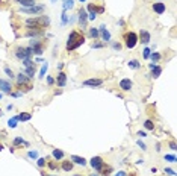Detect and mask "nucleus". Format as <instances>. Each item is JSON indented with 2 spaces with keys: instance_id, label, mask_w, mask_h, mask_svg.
Segmentation results:
<instances>
[{
  "instance_id": "f257e3e1",
  "label": "nucleus",
  "mask_w": 177,
  "mask_h": 176,
  "mask_svg": "<svg viewBox=\"0 0 177 176\" xmlns=\"http://www.w3.org/2000/svg\"><path fill=\"white\" fill-rule=\"evenodd\" d=\"M85 43V38L77 32V31H71L68 35V41H67V50L68 52H73L76 50L79 46H82Z\"/></svg>"
},
{
  "instance_id": "f03ea898",
  "label": "nucleus",
  "mask_w": 177,
  "mask_h": 176,
  "mask_svg": "<svg viewBox=\"0 0 177 176\" xmlns=\"http://www.w3.org/2000/svg\"><path fill=\"white\" fill-rule=\"evenodd\" d=\"M26 24L33 26L36 29H43V28H46V26H48V24H50V18L47 15H41V17H36V18H29L26 21Z\"/></svg>"
},
{
  "instance_id": "7ed1b4c3",
  "label": "nucleus",
  "mask_w": 177,
  "mask_h": 176,
  "mask_svg": "<svg viewBox=\"0 0 177 176\" xmlns=\"http://www.w3.org/2000/svg\"><path fill=\"white\" fill-rule=\"evenodd\" d=\"M32 49L30 47H17L15 49V56L18 58V59H27V58H30L32 56Z\"/></svg>"
},
{
  "instance_id": "20e7f679",
  "label": "nucleus",
  "mask_w": 177,
  "mask_h": 176,
  "mask_svg": "<svg viewBox=\"0 0 177 176\" xmlns=\"http://www.w3.org/2000/svg\"><path fill=\"white\" fill-rule=\"evenodd\" d=\"M124 38H126V47L127 49H133L138 44V35L135 32H127L124 35Z\"/></svg>"
},
{
  "instance_id": "39448f33",
  "label": "nucleus",
  "mask_w": 177,
  "mask_h": 176,
  "mask_svg": "<svg viewBox=\"0 0 177 176\" xmlns=\"http://www.w3.org/2000/svg\"><path fill=\"white\" fill-rule=\"evenodd\" d=\"M43 11H44V5H35L32 8H21V12H24V14H43Z\"/></svg>"
},
{
  "instance_id": "423d86ee",
  "label": "nucleus",
  "mask_w": 177,
  "mask_h": 176,
  "mask_svg": "<svg viewBox=\"0 0 177 176\" xmlns=\"http://www.w3.org/2000/svg\"><path fill=\"white\" fill-rule=\"evenodd\" d=\"M91 166H92V169L95 172H100L103 169V166H105V161H103L102 156H92L91 158Z\"/></svg>"
},
{
  "instance_id": "0eeeda50",
  "label": "nucleus",
  "mask_w": 177,
  "mask_h": 176,
  "mask_svg": "<svg viewBox=\"0 0 177 176\" xmlns=\"http://www.w3.org/2000/svg\"><path fill=\"white\" fill-rule=\"evenodd\" d=\"M77 17H79V24H80V28H82V29H86V23H88V14H86L85 8H80V9H79V12H77Z\"/></svg>"
},
{
  "instance_id": "6e6552de",
  "label": "nucleus",
  "mask_w": 177,
  "mask_h": 176,
  "mask_svg": "<svg viewBox=\"0 0 177 176\" xmlns=\"http://www.w3.org/2000/svg\"><path fill=\"white\" fill-rule=\"evenodd\" d=\"M98 33H100V38H102L105 43L111 41V32L106 29V26H105V24H102V26L98 28Z\"/></svg>"
},
{
  "instance_id": "1a4fd4ad",
  "label": "nucleus",
  "mask_w": 177,
  "mask_h": 176,
  "mask_svg": "<svg viewBox=\"0 0 177 176\" xmlns=\"http://www.w3.org/2000/svg\"><path fill=\"white\" fill-rule=\"evenodd\" d=\"M150 40H151L150 32H148V31H145V29H142V31L139 32V36H138V41H141L142 44H148V43H150Z\"/></svg>"
},
{
  "instance_id": "9d476101",
  "label": "nucleus",
  "mask_w": 177,
  "mask_h": 176,
  "mask_svg": "<svg viewBox=\"0 0 177 176\" xmlns=\"http://www.w3.org/2000/svg\"><path fill=\"white\" fill-rule=\"evenodd\" d=\"M0 91L2 93H12V87H11V84L8 82V81H5V79H0Z\"/></svg>"
},
{
  "instance_id": "9b49d317",
  "label": "nucleus",
  "mask_w": 177,
  "mask_h": 176,
  "mask_svg": "<svg viewBox=\"0 0 177 176\" xmlns=\"http://www.w3.org/2000/svg\"><path fill=\"white\" fill-rule=\"evenodd\" d=\"M132 87H133V82H132L130 79H127V78H126V79H121V81H120V88H121L123 91H129Z\"/></svg>"
},
{
  "instance_id": "f8f14e48",
  "label": "nucleus",
  "mask_w": 177,
  "mask_h": 176,
  "mask_svg": "<svg viewBox=\"0 0 177 176\" xmlns=\"http://www.w3.org/2000/svg\"><path fill=\"white\" fill-rule=\"evenodd\" d=\"M65 84H67V74L64 71H61L58 74V78H56V85L62 88V87H65Z\"/></svg>"
},
{
  "instance_id": "ddd939ff",
  "label": "nucleus",
  "mask_w": 177,
  "mask_h": 176,
  "mask_svg": "<svg viewBox=\"0 0 177 176\" xmlns=\"http://www.w3.org/2000/svg\"><path fill=\"white\" fill-rule=\"evenodd\" d=\"M29 81H30V79H29V78L26 76V74H24V73H21V71H20V73L17 74V84H18V87L29 84Z\"/></svg>"
},
{
  "instance_id": "4468645a",
  "label": "nucleus",
  "mask_w": 177,
  "mask_h": 176,
  "mask_svg": "<svg viewBox=\"0 0 177 176\" xmlns=\"http://www.w3.org/2000/svg\"><path fill=\"white\" fill-rule=\"evenodd\" d=\"M153 11L156 12V14H163V12L167 11V6H165V3H162V2H157V3H155L153 5Z\"/></svg>"
},
{
  "instance_id": "2eb2a0df",
  "label": "nucleus",
  "mask_w": 177,
  "mask_h": 176,
  "mask_svg": "<svg viewBox=\"0 0 177 176\" xmlns=\"http://www.w3.org/2000/svg\"><path fill=\"white\" fill-rule=\"evenodd\" d=\"M102 84H103V79H86V81H83L85 87H98Z\"/></svg>"
},
{
  "instance_id": "dca6fc26",
  "label": "nucleus",
  "mask_w": 177,
  "mask_h": 176,
  "mask_svg": "<svg viewBox=\"0 0 177 176\" xmlns=\"http://www.w3.org/2000/svg\"><path fill=\"white\" fill-rule=\"evenodd\" d=\"M15 2H17L21 8H32V6L36 5L35 0H15Z\"/></svg>"
},
{
  "instance_id": "f3484780",
  "label": "nucleus",
  "mask_w": 177,
  "mask_h": 176,
  "mask_svg": "<svg viewBox=\"0 0 177 176\" xmlns=\"http://www.w3.org/2000/svg\"><path fill=\"white\" fill-rule=\"evenodd\" d=\"M71 161L76 162V164H79V166H86V159L82 158V156H77V155H73V156H71Z\"/></svg>"
},
{
  "instance_id": "a211bd4d",
  "label": "nucleus",
  "mask_w": 177,
  "mask_h": 176,
  "mask_svg": "<svg viewBox=\"0 0 177 176\" xmlns=\"http://www.w3.org/2000/svg\"><path fill=\"white\" fill-rule=\"evenodd\" d=\"M160 73H162V67L156 64L153 68H151V78H159Z\"/></svg>"
},
{
  "instance_id": "6ab92c4d",
  "label": "nucleus",
  "mask_w": 177,
  "mask_h": 176,
  "mask_svg": "<svg viewBox=\"0 0 177 176\" xmlns=\"http://www.w3.org/2000/svg\"><path fill=\"white\" fill-rule=\"evenodd\" d=\"M24 74H26L29 79H33V76H35V65L26 67V70H24Z\"/></svg>"
},
{
  "instance_id": "aec40b11",
  "label": "nucleus",
  "mask_w": 177,
  "mask_h": 176,
  "mask_svg": "<svg viewBox=\"0 0 177 176\" xmlns=\"http://www.w3.org/2000/svg\"><path fill=\"white\" fill-rule=\"evenodd\" d=\"M62 170L64 172H71L73 170V162L71 161H62Z\"/></svg>"
},
{
  "instance_id": "412c9836",
  "label": "nucleus",
  "mask_w": 177,
  "mask_h": 176,
  "mask_svg": "<svg viewBox=\"0 0 177 176\" xmlns=\"http://www.w3.org/2000/svg\"><path fill=\"white\" fill-rule=\"evenodd\" d=\"M52 155H53V158H55L56 161H58V159H62V158H64V152H62L61 149H53Z\"/></svg>"
},
{
  "instance_id": "4be33fe9",
  "label": "nucleus",
  "mask_w": 177,
  "mask_h": 176,
  "mask_svg": "<svg viewBox=\"0 0 177 176\" xmlns=\"http://www.w3.org/2000/svg\"><path fill=\"white\" fill-rule=\"evenodd\" d=\"M17 119H18L20 121H29V120L32 119V116L29 114V112H21L20 116H17Z\"/></svg>"
},
{
  "instance_id": "5701e85b",
  "label": "nucleus",
  "mask_w": 177,
  "mask_h": 176,
  "mask_svg": "<svg viewBox=\"0 0 177 176\" xmlns=\"http://www.w3.org/2000/svg\"><path fill=\"white\" fill-rule=\"evenodd\" d=\"M129 67L133 68V70H136V68L141 67V64H139V61H138V59H132V61H129Z\"/></svg>"
},
{
  "instance_id": "b1692460",
  "label": "nucleus",
  "mask_w": 177,
  "mask_h": 176,
  "mask_svg": "<svg viewBox=\"0 0 177 176\" xmlns=\"http://www.w3.org/2000/svg\"><path fill=\"white\" fill-rule=\"evenodd\" d=\"M74 8V0H64V11Z\"/></svg>"
},
{
  "instance_id": "393cba45",
  "label": "nucleus",
  "mask_w": 177,
  "mask_h": 176,
  "mask_svg": "<svg viewBox=\"0 0 177 176\" xmlns=\"http://www.w3.org/2000/svg\"><path fill=\"white\" fill-rule=\"evenodd\" d=\"M144 128H145L147 131H153V129H155V123L151 121V120H145V121H144Z\"/></svg>"
},
{
  "instance_id": "a878e982",
  "label": "nucleus",
  "mask_w": 177,
  "mask_h": 176,
  "mask_svg": "<svg viewBox=\"0 0 177 176\" xmlns=\"http://www.w3.org/2000/svg\"><path fill=\"white\" fill-rule=\"evenodd\" d=\"M90 35H91V38H94V40L100 38V33H98V29H95V28H91V29H90Z\"/></svg>"
},
{
  "instance_id": "bb28decb",
  "label": "nucleus",
  "mask_w": 177,
  "mask_h": 176,
  "mask_svg": "<svg viewBox=\"0 0 177 176\" xmlns=\"http://www.w3.org/2000/svg\"><path fill=\"white\" fill-rule=\"evenodd\" d=\"M150 59L153 61V64H157V61L160 59V53H157V52L151 53V55H150Z\"/></svg>"
},
{
  "instance_id": "cd10ccee",
  "label": "nucleus",
  "mask_w": 177,
  "mask_h": 176,
  "mask_svg": "<svg viewBox=\"0 0 177 176\" xmlns=\"http://www.w3.org/2000/svg\"><path fill=\"white\" fill-rule=\"evenodd\" d=\"M111 172H112V169L108 166V167H105L103 166V169L100 170V173H102V176H111Z\"/></svg>"
},
{
  "instance_id": "c85d7f7f",
  "label": "nucleus",
  "mask_w": 177,
  "mask_h": 176,
  "mask_svg": "<svg viewBox=\"0 0 177 176\" xmlns=\"http://www.w3.org/2000/svg\"><path fill=\"white\" fill-rule=\"evenodd\" d=\"M17 121H18L17 117H12L11 120H8V126L9 128H17Z\"/></svg>"
},
{
  "instance_id": "c756f323",
  "label": "nucleus",
  "mask_w": 177,
  "mask_h": 176,
  "mask_svg": "<svg viewBox=\"0 0 177 176\" xmlns=\"http://www.w3.org/2000/svg\"><path fill=\"white\" fill-rule=\"evenodd\" d=\"M47 68H48V64H47V62H44L43 67H41V71H40V78H44V74H46Z\"/></svg>"
},
{
  "instance_id": "7c9ffc66",
  "label": "nucleus",
  "mask_w": 177,
  "mask_h": 176,
  "mask_svg": "<svg viewBox=\"0 0 177 176\" xmlns=\"http://www.w3.org/2000/svg\"><path fill=\"white\" fill-rule=\"evenodd\" d=\"M23 65H24V67H32V65H35V64L32 62L30 58H27V59H23Z\"/></svg>"
},
{
  "instance_id": "2f4dec72",
  "label": "nucleus",
  "mask_w": 177,
  "mask_h": 176,
  "mask_svg": "<svg viewBox=\"0 0 177 176\" xmlns=\"http://www.w3.org/2000/svg\"><path fill=\"white\" fill-rule=\"evenodd\" d=\"M68 23V15H67V11L62 12V26H65V24Z\"/></svg>"
},
{
  "instance_id": "473e14b6",
  "label": "nucleus",
  "mask_w": 177,
  "mask_h": 176,
  "mask_svg": "<svg viewBox=\"0 0 177 176\" xmlns=\"http://www.w3.org/2000/svg\"><path fill=\"white\" fill-rule=\"evenodd\" d=\"M142 52H144V53H142V55H144V58H145V59H148V58H150V55H151V50H150L148 47H145V49L142 50Z\"/></svg>"
},
{
  "instance_id": "72a5a7b5",
  "label": "nucleus",
  "mask_w": 177,
  "mask_h": 176,
  "mask_svg": "<svg viewBox=\"0 0 177 176\" xmlns=\"http://www.w3.org/2000/svg\"><path fill=\"white\" fill-rule=\"evenodd\" d=\"M5 73H6L8 76H9V79H12V78H15V76H14V73H12V70H11L9 67H5Z\"/></svg>"
},
{
  "instance_id": "f704fd0d",
  "label": "nucleus",
  "mask_w": 177,
  "mask_h": 176,
  "mask_svg": "<svg viewBox=\"0 0 177 176\" xmlns=\"http://www.w3.org/2000/svg\"><path fill=\"white\" fill-rule=\"evenodd\" d=\"M14 144L17 146V144H27V143H26V141H24V140H23V138H20V137H17V138H15V140H14Z\"/></svg>"
},
{
  "instance_id": "c9c22d12",
  "label": "nucleus",
  "mask_w": 177,
  "mask_h": 176,
  "mask_svg": "<svg viewBox=\"0 0 177 176\" xmlns=\"http://www.w3.org/2000/svg\"><path fill=\"white\" fill-rule=\"evenodd\" d=\"M165 161H168V162H176V155H165Z\"/></svg>"
},
{
  "instance_id": "e433bc0d",
  "label": "nucleus",
  "mask_w": 177,
  "mask_h": 176,
  "mask_svg": "<svg viewBox=\"0 0 177 176\" xmlns=\"http://www.w3.org/2000/svg\"><path fill=\"white\" fill-rule=\"evenodd\" d=\"M36 164L40 166V167H44V166H46V158H38Z\"/></svg>"
},
{
  "instance_id": "4c0bfd02",
  "label": "nucleus",
  "mask_w": 177,
  "mask_h": 176,
  "mask_svg": "<svg viewBox=\"0 0 177 176\" xmlns=\"http://www.w3.org/2000/svg\"><path fill=\"white\" fill-rule=\"evenodd\" d=\"M112 49L113 50H121V44L120 43H112Z\"/></svg>"
},
{
  "instance_id": "58836bf2",
  "label": "nucleus",
  "mask_w": 177,
  "mask_h": 176,
  "mask_svg": "<svg viewBox=\"0 0 177 176\" xmlns=\"http://www.w3.org/2000/svg\"><path fill=\"white\" fill-rule=\"evenodd\" d=\"M48 167L52 169V170H56V169H59V166L56 164V162H48Z\"/></svg>"
},
{
  "instance_id": "ea45409f",
  "label": "nucleus",
  "mask_w": 177,
  "mask_h": 176,
  "mask_svg": "<svg viewBox=\"0 0 177 176\" xmlns=\"http://www.w3.org/2000/svg\"><path fill=\"white\" fill-rule=\"evenodd\" d=\"M29 156H30V158H38V152H36V150H30Z\"/></svg>"
},
{
  "instance_id": "a19ab883",
  "label": "nucleus",
  "mask_w": 177,
  "mask_h": 176,
  "mask_svg": "<svg viewBox=\"0 0 177 176\" xmlns=\"http://www.w3.org/2000/svg\"><path fill=\"white\" fill-rule=\"evenodd\" d=\"M165 173L170 175V176H174V175H176V172H174L173 169H165Z\"/></svg>"
},
{
  "instance_id": "79ce46f5",
  "label": "nucleus",
  "mask_w": 177,
  "mask_h": 176,
  "mask_svg": "<svg viewBox=\"0 0 177 176\" xmlns=\"http://www.w3.org/2000/svg\"><path fill=\"white\" fill-rule=\"evenodd\" d=\"M103 47V43H94L92 44V49H102Z\"/></svg>"
},
{
  "instance_id": "37998d69",
  "label": "nucleus",
  "mask_w": 177,
  "mask_h": 176,
  "mask_svg": "<svg viewBox=\"0 0 177 176\" xmlns=\"http://www.w3.org/2000/svg\"><path fill=\"white\" fill-rule=\"evenodd\" d=\"M47 84H48V85H53V84H55V79H53L52 76H47Z\"/></svg>"
},
{
  "instance_id": "c03bdc74",
  "label": "nucleus",
  "mask_w": 177,
  "mask_h": 176,
  "mask_svg": "<svg viewBox=\"0 0 177 176\" xmlns=\"http://www.w3.org/2000/svg\"><path fill=\"white\" fill-rule=\"evenodd\" d=\"M138 146H139V147H141L142 150H145V149H147V146H145V144H144L142 141H138Z\"/></svg>"
},
{
  "instance_id": "a18cd8bd",
  "label": "nucleus",
  "mask_w": 177,
  "mask_h": 176,
  "mask_svg": "<svg viewBox=\"0 0 177 176\" xmlns=\"http://www.w3.org/2000/svg\"><path fill=\"white\" fill-rule=\"evenodd\" d=\"M113 176H127V175H126V172H118V173H115Z\"/></svg>"
},
{
  "instance_id": "49530a36",
  "label": "nucleus",
  "mask_w": 177,
  "mask_h": 176,
  "mask_svg": "<svg viewBox=\"0 0 177 176\" xmlns=\"http://www.w3.org/2000/svg\"><path fill=\"white\" fill-rule=\"evenodd\" d=\"M170 147H171L173 150H176V143H174V141H171V143H170Z\"/></svg>"
},
{
  "instance_id": "de8ad7c7",
  "label": "nucleus",
  "mask_w": 177,
  "mask_h": 176,
  "mask_svg": "<svg viewBox=\"0 0 177 176\" xmlns=\"http://www.w3.org/2000/svg\"><path fill=\"white\" fill-rule=\"evenodd\" d=\"M138 135H139V137H147V134H145V132H142V131L138 132Z\"/></svg>"
},
{
  "instance_id": "09e8293b",
  "label": "nucleus",
  "mask_w": 177,
  "mask_h": 176,
  "mask_svg": "<svg viewBox=\"0 0 177 176\" xmlns=\"http://www.w3.org/2000/svg\"><path fill=\"white\" fill-rule=\"evenodd\" d=\"M90 176H100V175H98V173H91Z\"/></svg>"
},
{
  "instance_id": "8fccbe9b",
  "label": "nucleus",
  "mask_w": 177,
  "mask_h": 176,
  "mask_svg": "<svg viewBox=\"0 0 177 176\" xmlns=\"http://www.w3.org/2000/svg\"><path fill=\"white\" fill-rule=\"evenodd\" d=\"M73 176H82V175H73Z\"/></svg>"
},
{
  "instance_id": "3c124183",
  "label": "nucleus",
  "mask_w": 177,
  "mask_h": 176,
  "mask_svg": "<svg viewBox=\"0 0 177 176\" xmlns=\"http://www.w3.org/2000/svg\"><path fill=\"white\" fill-rule=\"evenodd\" d=\"M79 2H82V3H83V2H85V0H79Z\"/></svg>"
},
{
  "instance_id": "603ef678",
  "label": "nucleus",
  "mask_w": 177,
  "mask_h": 176,
  "mask_svg": "<svg viewBox=\"0 0 177 176\" xmlns=\"http://www.w3.org/2000/svg\"><path fill=\"white\" fill-rule=\"evenodd\" d=\"M52 2H56V0H52Z\"/></svg>"
}]
</instances>
